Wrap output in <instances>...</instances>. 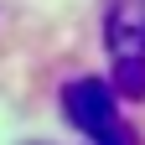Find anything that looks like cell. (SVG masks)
Returning <instances> with one entry per match:
<instances>
[{
    "label": "cell",
    "mask_w": 145,
    "mask_h": 145,
    "mask_svg": "<svg viewBox=\"0 0 145 145\" xmlns=\"http://www.w3.org/2000/svg\"><path fill=\"white\" fill-rule=\"evenodd\" d=\"M104 47L114 62V93L119 99H145V10L114 5L104 21Z\"/></svg>",
    "instance_id": "cell-2"
},
{
    "label": "cell",
    "mask_w": 145,
    "mask_h": 145,
    "mask_svg": "<svg viewBox=\"0 0 145 145\" xmlns=\"http://www.w3.org/2000/svg\"><path fill=\"white\" fill-rule=\"evenodd\" d=\"M62 114L72 130H83L99 145H135L130 124H119V93L104 78H78L62 88Z\"/></svg>",
    "instance_id": "cell-1"
}]
</instances>
